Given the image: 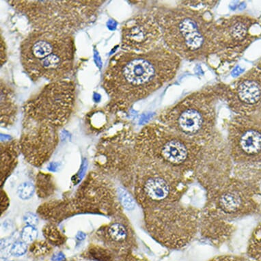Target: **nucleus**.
Returning <instances> with one entry per match:
<instances>
[{
    "mask_svg": "<svg viewBox=\"0 0 261 261\" xmlns=\"http://www.w3.org/2000/svg\"><path fill=\"white\" fill-rule=\"evenodd\" d=\"M208 261H248L243 257L237 256H232V255H223L215 257Z\"/></svg>",
    "mask_w": 261,
    "mask_h": 261,
    "instance_id": "c85d7f7f",
    "label": "nucleus"
},
{
    "mask_svg": "<svg viewBox=\"0 0 261 261\" xmlns=\"http://www.w3.org/2000/svg\"><path fill=\"white\" fill-rule=\"evenodd\" d=\"M18 106L14 93L6 84L1 83V126L8 127L16 121Z\"/></svg>",
    "mask_w": 261,
    "mask_h": 261,
    "instance_id": "a211bd4d",
    "label": "nucleus"
},
{
    "mask_svg": "<svg viewBox=\"0 0 261 261\" xmlns=\"http://www.w3.org/2000/svg\"><path fill=\"white\" fill-rule=\"evenodd\" d=\"M163 43L181 59L202 61L217 52V22L188 5L159 13Z\"/></svg>",
    "mask_w": 261,
    "mask_h": 261,
    "instance_id": "f03ea898",
    "label": "nucleus"
},
{
    "mask_svg": "<svg viewBox=\"0 0 261 261\" xmlns=\"http://www.w3.org/2000/svg\"><path fill=\"white\" fill-rule=\"evenodd\" d=\"M202 147L157 121L148 124L136 135L135 146L138 158L159 163L185 177L194 174Z\"/></svg>",
    "mask_w": 261,
    "mask_h": 261,
    "instance_id": "39448f33",
    "label": "nucleus"
},
{
    "mask_svg": "<svg viewBox=\"0 0 261 261\" xmlns=\"http://www.w3.org/2000/svg\"><path fill=\"white\" fill-rule=\"evenodd\" d=\"M257 20L245 15H236L217 23V52L221 61L233 63L254 39L252 28Z\"/></svg>",
    "mask_w": 261,
    "mask_h": 261,
    "instance_id": "ddd939ff",
    "label": "nucleus"
},
{
    "mask_svg": "<svg viewBox=\"0 0 261 261\" xmlns=\"http://www.w3.org/2000/svg\"><path fill=\"white\" fill-rule=\"evenodd\" d=\"M43 232H44V235L47 239L52 245L58 246L63 245L65 243V237L57 228L53 225H48L45 227Z\"/></svg>",
    "mask_w": 261,
    "mask_h": 261,
    "instance_id": "4be33fe9",
    "label": "nucleus"
},
{
    "mask_svg": "<svg viewBox=\"0 0 261 261\" xmlns=\"http://www.w3.org/2000/svg\"><path fill=\"white\" fill-rule=\"evenodd\" d=\"M24 220L26 223L29 226H35L36 225L38 224L39 219L38 217L35 214L32 213H27L24 215Z\"/></svg>",
    "mask_w": 261,
    "mask_h": 261,
    "instance_id": "c756f323",
    "label": "nucleus"
},
{
    "mask_svg": "<svg viewBox=\"0 0 261 261\" xmlns=\"http://www.w3.org/2000/svg\"><path fill=\"white\" fill-rule=\"evenodd\" d=\"M115 253L108 248H103L99 246H91L88 249L86 256L94 261H114Z\"/></svg>",
    "mask_w": 261,
    "mask_h": 261,
    "instance_id": "412c9836",
    "label": "nucleus"
},
{
    "mask_svg": "<svg viewBox=\"0 0 261 261\" xmlns=\"http://www.w3.org/2000/svg\"><path fill=\"white\" fill-rule=\"evenodd\" d=\"M248 261H261V226L253 232L247 248Z\"/></svg>",
    "mask_w": 261,
    "mask_h": 261,
    "instance_id": "aec40b11",
    "label": "nucleus"
},
{
    "mask_svg": "<svg viewBox=\"0 0 261 261\" xmlns=\"http://www.w3.org/2000/svg\"><path fill=\"white\" fill-rule=\"evenodd\" d=\"M21 236H22V241L26 242V243H33L38 236V231L35 226L27 225L22 230Z\"/></svg>",
    "mask_w": 261,
    "mask_h": 261,
    "instance_id": "a878e982",
    "label": "nucleus"
},
{
    "mask_svg": "<svg viewBox=\"0 0 261 261\" xmlns=\"http://www.w3.org/2000/svg\"><path fill=\"white\" fill-rule=\"evenodd\" d=\"M75 94L76 86L71 81L51 82L24 105V118L57 129L63 127L72 114Z\"/></svg>",
    "mask_w": 261,
    "mask_h": 261,
    "instance_id": "9d476101",
    "label": "nucleus"
},
{
    "mask_svg": "<svg viewBox=\"0 0 261 261\" xmlns=\"http://www.w3.org/2000/svg\"><path fill=\"white\" fill-rule=\"evenodd\" d=\"M35 187L33 183L30 182H25L21 184L18 189L19 197L22 200H28L33 196L35 193Z\"/></svg>",
    "mask_w": 261,
    "mask_h": 261,
    "instance_id": "393cba45",
    "label": "nucleus"
},
{
    "mask_svg": "<svg viewBox=\"0 0 261 261\" xmlns=\"http://www.w3.org/2000/svg\"><path fill=\"white\" fill-rule=\"evenodd\" d=\"M118 196L120 203L126 209L131 211L136 206L134 199L129 194L128 191H126L122 187H120L118 189Z\"/></svg>",
    "mask_w": 261,
    "mask_h": 261,
    "instance_id": "b1692460",
    "label": "nucleus"
},
{
    "mask_svg": "<svg viewBox=\"0 0 261 261\" xmlns=\"http://www.w3.org/2000/svg\"><path fill=\"white\" fill-rule=\"evenodd\" d=\"M31 253L37 256H42L50 252L51 247L48 243L44 241L37 242L31 247Z\"/></svg>",
    "mask_w": 261,
    "mask_h": 261,
    "instance_id": "bb28decb",
    "label": "nucleus"
},
{
    "mask_svg": "<svg viewBox=\"0 0 261 261\" xmlns=\"http://www.w3.org/2000/svg\"><path fill=\"white\" fill-rule=\"evenodd\" d=\"M221 99L235 114H261V59L228 86H221Z\"/></svg>",
    "mask_w": 261,
    "mask_h": 261,
    "instance_id": "4468645a",
    "label": "nucleus"
},
{
    "mask_svg": "<svg viewBox=\"0 0 261 261\" xmlns=\"http://www.w3.org/2000/svg\"><path fill=\"white\" fill-rule=\"evenodd\" d=\"M36 31L71 35L95 20L103 1H9Z\"/></svg>",
    "mask_w": 261,
    "mask_h": 261,
    "instance_id": "423d86ee",
    "label": "nucleus"
},
{
    "mask_svg": "<svg viewBox=\"0 0 261 261\" xmlns=\"http://www.w3.org/2000/svg\"><path fill=\"white\" fill-rule=\"evenodd\" d=\"M28 250V243L24 241L15 242L11 247V253L15 256H21Z\"/></svg>",
    "mask_w": 261,
    "mask_h": 261,
    "instance_id": "cd10ccee",
    "label": "nucleus"
},
{
    "mask_svg": "<svg viewBox=\"0 0 261 261\" xmlns=\"http://www.w3.org/2000/svg\"><path fill=\"white\" fill-rule=\"evenodd\" d=\"M144 213L148 232L168 249L183 248L192 241L199 230L201 212L181 202L146 210Z\"/></svg>",
    "mask_w": 261,
    "mask_h": 261,
    "instance_id": "6e6552de",
    "label": "nucleus"
},
{
    "mask_svg": "<svg viewBox=\"0 0 261 261\" xmlns=\"http://www.w3.org/2000/svg\"><path fill=\"white\" fill-rule=\"evenodd\" d=\"M232 163L226 141L216 132L202 147L195 176L206 191L213 190L230 177Z\"/></svg>",
    "mask_w": 261,
    "mask_h": 261,
    "instance_id": "f8f14e48",
    "label": "nucleus"
},
{
    "mask_svg": "<svg viewBox=\"0 0 261 261\" xmlns=\"http://www.w3.org/2000/svg\"><path fill=\"white\" fill-rule=\"evenodd\" d=\"M226 142L235 164H261V114H235L229 121Z\"/></svg>",
    "mask_w": 261,
    "mask_h": 261,
    "instance_id": "9b49d317",
    "label": "nucleus"
},
{
    "mask_svg": "<svg viewBox=\"0 0 261 261\" xmlns=\"http://www.w3.org/2000/svg\"><path fill=\"white\" fill-rule=\"evenodd\" d=\"M135 170V195L144 211L181 202L186 190L185 176L138 157Z\"/></svg>",
    "mask_w": 261,
    "mask_h": 261,
    "instance_id": "1a4fd4ad",
    "label": "nucleus"
},
{
    "mask_svg": "<svg viewBox=\"0 0 261 261\" xmlns=\"http://www.w3.org/2000/svg\"><path fill=\"white\" fill-rule=\"evenodd\" d=\"M103 240L108 249L120 257L132 252L136 239L130 227L124 223L116 222L108 226Z\"/></svg>",
    "mask_w": 261,
    "mask_h": 261,
    "instance_id": "f3484780",
    "label": "nucleus"
},
{
    "mask_svg": "<svg viewBox=\"0 0 261 261\" xmlns=\"http://www.w3.org/2000/svg\"><path fill=\"white\" fill-rule=\"evenodd\" d=\"M163 44L158 16L142 13L126 22L122 29L121 48L124 52L142 54Z\"/></svg>",
    "mask_w": 261,
    "mask_h": 261,
    "instance_id": "2eb2a0df",
    "label": "nucleus"
},
{
    "mask_svg": "<svg viewBox=\"0 0 261 261\" xmlns=\"http://www.w3.org/2000/svg\"><path fill=\"white\" fill-rule=\"evenodd\" d=\"M221 86H210L187 96L159 116L157 121L178 136L204 146L215 134L216 105Z\"/></svg>",
    "mask_w": 261,
    "mask_h": 261,
    "instance_id": "20e7f679",
    "label": "nucleus"
},
{
    "mask_svg": "<svg viewBox=\"0 0 261 261\" xmlns=\"http://www.w3.org/2000/svg\"><path fill=\"white\" fill-rule=\"evenodd\" d=\"M5 56L7 58V52H6V48H5V43L3 42V37L1 38V66L5 63Z\"/></svg>",
    "mask_w": 261,
    "mask_h": 261,
    "instance_id": "2f4dec72",
    "label": "nucleus"
},
{
    "mask_svg": "<svg viewBox=\"0 0 261 261\" xmlns=\"http://www.w3.org/2000/svg\"><path fill=\"white\" fill-rule=\"evenodd\" d=\"M181 62L163 43L146 53L122 51L111 59L103 87L116 106L127 108L173 80Z\"/></svg>",
    "mask_w": 261,
    "mask_h": 261,
    "instance_id": "f257e3e1",
    "label": "nucleus"
},
{
    "mask_svg": "<svg viewBox=\"0 0 261 261\" xmlns=\"http://www.w3.org/2000/svg\"><path fill=\"white\" fill-rule=\"evenodd\" d=\"M86 237V234L83 233V232H80V233L78 234L77 235V238L79 240H84Z\"/></svg>",
    "mask_w": 261,
    "mask_h": 261,
    "instance_id": "473e14b6",
    "label": "nucleus"
},
{
    "mask_svg": "<svg viewBox=\"0 0 261 261\" xmlns=\"http://www.w3.org/2000/svg\"><path fill=\"white\" fill-rule=\"evenodd\" d=\"M258 164H236L233 175L217 188L207 191L206 210L230 223L232 219L255 211L257 207L255 196V167Z\"/></svg>",
    "mask_w": 261,
    "mask_h": 261,
    "instance_id": "0eeeda50",
    "label": "nucleus"
},
{
    "mask_svg": "<svg viewBox=\"0 0 261 261\" xmlns=\"http://www.w3.org/2000/svg\"><path fill=\"white\" fill-rule=\"evenodd\" d=\"M21 151L20 144L16 141L2 142L1 144V175L2 181L10 174L11 170L16 165L17 159Z\"/></svg>",
    "mask_w": 261,
    "mask_h": 261,
    "instance_id": "6ab92c4d",
    "label": "nucleus"
},
{
    "mask_svg": "<svg viewBox=\"0 0 261 261\" xmlns=\"http://www.w3.org/2000/svg\"><path fill=\"white\" fill-rule=\"evenodd\" d=\"M20 49L22 66L34 81L58 82L72 71L75 46L71 35L35 30L26 37Z\"/></svg>",
    "mask_w": 261,
    "mask_h": 261,
    "instance_id": "7ed1b4c3",
    "label": "nucleus"
},
{
    "mask_svg": "<svg viewBox=\"0 0 261 261\" xmlns=\"http://www.w3.org/2000/svg\"><path fill=\"white\" fill-rule=\"evenodd\" d=\"M118 261H148L143 257L138 256V255L134 254L133 252L127 253L120 257Z\"/></svg>",
    "mask_w": 261,
    "mask_h": 261,
    "instance_id": "7c9ffc66",
    "label": "nucleus"
},
{
    "mask_svg": "<svg viewBox=\"0 0 261 261\" xmlns=\"http://www.w3.org/2000/svg\"><path fill=\"white\" fill-rule=\"evenodd\" d=\"M37 187H38V191L39 196L41 197L49 196L50 193L52 192V187H53V183L50 178V176L43 174L42 176H39L38 183H37Z\"/></svg>",
    "mask_w": 261,
    "mask_h": 261,
    "instance_id": "5701e85b",
    "label": "nucleus"
},
{
    "mask_svg": "<svg viewBox=\"0 0 261 261\" xmlns=\"http://www.w3.org/2000/svg\"><path fill=\"white\" fill-rule=\"evenodd\" d=\"M57 128L24 118L21 151L30 163L39 166L50 158L57 146Z\"/></svg>",
    "mask_w": 261,
    "mask_h": 261,
    "instance_id": "dca6fc26",
    "label": "nucleus"
}]
</instances>
